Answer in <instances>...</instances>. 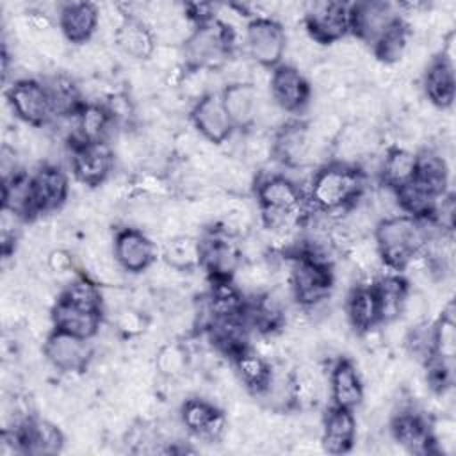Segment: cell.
<instances>
[{
  "mask_svg": "<svg viewBox=\"0 0 456 456\" xmlns=\"http://www.w3.org/2000/svg\"><path fill=\"white\" fill-rule=\"evenodd\" d=\"M363 189L365 176L356 166L333 160L314 173L308 200L315 210L335 217L338 212L346 214L363 196Z\"/></svg>",
  "mask_w": 456,
  "mask_h": 456,
  "instance_id": "6da1fadb",
  "label": "cell"
},
{
  "mask_svg": "<svg viewBox=\"0 0 456 456\" xmlns=\"http://www.w3.org/2000/svg\"><path fill=\"white\" fill-rule=\"evenodd\" d=\"M428 219H417L406 214L379 219L372 237L385 267L399 273L406 264L424 249L428 239L435 233L428 228Z\"/></svg>",
  "mask_w": 456,
  "mask_h": 456,
  "instance_id": "7a4b0ae2",
  "label": "cell"
},
{
  "mask_svg": "<svg viewBox=\"0 0 456 456\" xmlns=\"http://www.w3.org/2000/svg\"><path fill=\"white\" fill-rule=\"evenodd\" d=\"M233 30L212 20L203 25H196L189 37L182 43L183 64L187 68L219 69L223 62L232 55Z\"/></svg>",
  "mask_w": 456,
  "mask_h": 456,
  "instance_id": "3957f363",
  "label": "cell"
},
{
  "mask_svg": "<svg viewBox=\"0 0 456 456\" xmlns=\"http://www.w3.org/2000/svg\"><path fill=\"white\" fill-rule=\"evenodd\" d=\"M289 287L297 305L303 308H314L328 301L333 287V264L312 258L308 255H289Z\"/></svg>",
  "mask_w": 456,
  "mask_h": 456,
  "instance_id": "277c9868",
  "label": "cell"
},
{
  "mask_svg": "<svg viewBox=\"0 0 456 456\" xmlns=\"http://www.w3.org/2000/svg\"><path fill=\"white\" fill-rule=\"evenodd\" d=\"M303 25L306 36L317 45H335L351 34L349 4L331 0L306 4Z\"/></svg>",
  "mask_w": 456,
  "mask_h": 456,
  "instance_id": "5b68a950",
  "label": "cell"
},
{
  "mask_svg": "<svg viewBox=\"0 0 456 456\" xmlns=\"http://www.w3.org/2000/svg\"><path fill=\"white\" fill-rule=\"evenodd\" d=\"M273 141L274 159L292 169H301L314 164V160L328 148L314 137L308 123L303 121H285L274 132Z\"/></svg>",
  "mask_w": 456,
  "mask_h": 456,
  "instance_id": "8992f818",
  "label": "cell"
},
{
  "mask_svg": "<svg viewBox=\"0 0 456 456\" xmlns=\"http://www.w3.org/2000/svg\"><path fill=\"white\" fill-rule=\"evenodd\" d=\"M244 39L249 57L255 64L274 69L287 53L285 27L273 18H253L244 28Z\"/></svg>",
  "mask_w": 456,
  "mask_h": 456,
  "instance_id": "52a82bcc",
  "label": "cell"
},
{
  "mask_svg": "<svg viewBox=\"0 0 456 456\" xmlns=\"http://www.w3.org/2000/svg\"><path fill=\"white\" fill-rule=\"evenodd\" d=\"M12 114L28 126H46L53 121L52 103L45 84L37 78H18L5 93Z\"/></svg>",
  "mask_w": 456,
  "mask_h": 456,
  "instance_id": "ba28073f",
  "label": "cell"
},
{
  "mask_svg": "<svg viewBox=\"0 0 456 456\" xmlns=\"http://www.w3.org/2000/svg\"><path fill=\"white\" fill-rule=\"evenodd\" d=\"M71 171L75 178L87 187L103 185L116 164V153L107 141L71 144Z\"/></svg>",
  "mask_w": 456,
  "mask_h": 456,
  "instance_id": "9c48e42d",
  "label": "cell"
},
{
  "mask_svg": "<svg viewBox=\"0 0 456 456\" xmlns=\"http://www.w3.org/2000/svg\"><path fill=\"white\" fill-rule=\"evenodd\" d=\"M112 251L121 271L139 274L157 262V244L139 228L125 226L112 239Z\"/></svg>",
  "mask_w": 456,
  "mask_h": 456,
  "instance_id": "30bf717a",
  "label": "cell"
},
{
  "mask_svg": "<svg viewBox=\"0 0 456 456\" xmlns=\"http://www.w3.org/2000/svg\"><path fill=\"white\" fill-rule=\"evenodd\" d=\"M43 354L53 369L75 374L87 369L93 358V347L89 340L53 328L45 338Z\"/></svg>",
  "mask_w": 456,
  "mask_h": 456,
  "instance_id": "8fae6325",
  "label": "cell"
},
{
  "mask_svg": "<svg viewBox=\"0 0 456 456\" xmlns=\"http://www.w3.org/2000/svg\"><path fill=\"white\" fill-rule=\"evenodd\" d=\"M399 7L383 0H367L349 4L351 36L363 45H374L376 39L399 18Z\"/></svg>",
  "mask_w": 456,
  "mask_h": 456,
  "instance_id": "7c38bea8",
  "label": "cell"
},
{
  "mask_svg": "<svg viewBox=\"0 0 456 456\" xmlns=\"http://www.w3.org/2000/svg\"><path fill=\"white\" fill-rule=\"evenodd\" d=\"M191 123L196 130V134L212 144H223L226 142L235 126L224 109L221 93H212L198 100L191 107Z\"/></svg>",
  "mask_w": 456,
  "mask_h": 456,
  "instance_id": "4fadbf2b",
  "label": "cell"
},
{
  "mask_svg": "<svg viewBox=\"0 0 456 456\" xmlns=\"http://www.w3.org/2000/svg\"><path fill=\"white\" fill-rule=\"evenodd\" d=\"M269 94L283 112L297 114L308 105L312 87L301 69L281 62L271 71Z\"/></svg>",
  "mask_w": 456,
  "mask_h": 456,
  "instance_id": "5bb4252c",
  "label": "cell"
},
{
  "mask_svg": "<svg viewBox=\"0 0 456 456\" xmlns=\"http://www.w3.org/2000/svg\"><path fill=\"white\" fill-rule=\"evenodd\" d=\"M180 420L187 433L207 442H219L226 429L224 413L214 403L201 397H189L183 401Z\"/></svg>",
  "mask_w": 456,
  "mask_h": 456,
  "instance_id": "9a60e30c",
  "label": "cell"
},
{
  "mask_svg": "<svg viewBox=\"0 0 456 456\" xmlns=\"http://www.w3.org/2000/svg\"><path fill=\"white\" fill-rule=\"evenodd\" d=\"M30 189L36 216L50 214L66 203L69 182L59 166L45 164L30 176Z\"/></svg>",
  "mask_w": 456,
  "mask_h": 456,
  "instance_id": "2e32d148",
  "label": "cell"
},
{
  "mask_svg": "<svg viewBox=\"0 0 456 456\" xmlns=\"http://www.w3.org/2000/svg\"><path fill=\"white\" fill-rule=\"evenodd\" d=\"M100 27V9L91 2H66L59 7L62 37L77 46L91 41Z\"/></svg>",
  "mask_w": 456,
  "mask_h": 456,
  "instance_id": "e0dca14e",
  "label": "cell"
},
{
  "mask_svg": "<svg viewBox=\"0 0 456 456\" xmlns=\"http://www.w3.org/2000/svg\"><path fill=\"white\" fill-rule=\"evenodd\" d=\"M14 429L23 454H57L64 447V435L61 428L48 419L28 417Z\"/></svg>",
  "mask_w": 456,
  "mask_h": 456,
  "instance_id": "ac0fdd59",
  "label": "cell"
},
{
  "mask_svg": "<svg viewBox=\"0 0 456 456\" xmlns=\"http://www.w3.org/2000/svg\"><path fill=\"white\" fill-rule=\"evenodd\" d=\"M390 435L408 452L424 454L433 451L429 422L411 406L399 408L390 419Z\"/></svg>",
  "mask_w": 456,
  "mask_h": 456,
  "instance_id": "d6986e66",
  "label": "cell"
},
{
  "mask_svg": "<svg viewBox=\"0 0 456 456\" xmlns=\"http://www.w3.org/2000/svg\"><path fill=\"white\" fill-rule=\"evenodd\" d=\"M201 244H203L201 265L208 271L210 278H232L239 269V265L244 262L239 244L232 242V237H226L219 232L201 240Z\"/></svg>",
  "mask_w": 456,
  "mask_h": 456,
  "instance_id": "ffe728a7",
  "label": "cell"
},
{
  "mask_svg": "<svg viewBox=\"0 0 456 456\" xmlns=\"http://www.w3.org/2000/svg\"><path fill=\"white\" fill-rule=\"evenodd\" d=\"M330 390L333 406L354 410L363 403L365 385L358 367L351 360L340 358L335 362L330 374Z\"/></svg>",
  "mask_w": 456,
  "mask_h": 456,
  "instance_id": "44dd1931",
  "label": "cell"
},
{
  "mask_svg": "<svg viewBox=\"0 0 456 456\" xmlns=\"http://www.w3.org/2000/svg\"><path fill=\"white\" fill-rule=\"evenodd\" d=\"M356 442V419L353 410L331 406L322 422L321 445L324 452L344 454L353 449Z\"/></svg>",
  "mask_w": 456,
  "mask_h": 456,
  "instance_id": "7402d4cb",
  "label": "cell"
},
{
  "mask_svg": "<svg viewBox=\"0 0 456 456\" xmlns=\"http://www.w3.org/2000/svg\"><path fill=\"white\" fill-rule=\"evenodd\" d=\"M422 89L429 105L442 110L449 109L454 102L456 89L454 64L440 55L431 59L422 77Z\"/></svg>",
  "mask_w": 456,
  "mask_h": 456,
  "instance_id": "603a6c76",
  "label": "cell"
},
{
  "mask_svg": "<svg viewBox=\"0 0 456 456\" xmlns=\"http://www.w3.org/2000/svg\"><path fill=\"white\" fill-rule=\"evenodd\" d=\"M112 121L114 119L105 103L84 102L82 107L71 116V144L107 141Z\"/></svg>",
  "mask_w": 456,
  "mask_h": 456,
  "instance_id": "cb8c5ba5",
  "label": "cell"
},
{
  "mask_svg": "<svg viewBox=\"0 0 456 456\" xmlns=\"http://www.w3.org/2000/svg\"><path fill=\"white\" fill-rule=\"evenodd\" d=\"M224 109L239 130H251L256 125L260 93L251 84H233L221 91Z\"/></svg>",
  "mask_w": 456,
  "mask_h": 456,
  "instance_id": "d4e9b609",
  "label": "cell"
},
{
  "mask_svg": "<svg viewBox=\"0 0 456 456\" xmlns=\"http://www.w3.org/2000/svg\"><path fill=\"white\" fill-rule=\"evenodd\" d=\"M116 46L135 61H150L157 39L153 28L139 16H128L114 34Z\"/></svg>",
  "mask_w": 456,
  "mask_h": 456,
  "instance_id": "484cf974",
  "label": "cell"
},
{
  "mask_svg": "<svg viewBox=\"0 0 456 456\" xmlns=\"http://www.w3.org/2000/svg\"><path fill=\"white\" fill-rule=\"evenodd\" d=\"M52 324L55 330L91 340L102 328V312L75 308L61 299L52 306Z\"/></svg>",
  "mask_w": 456,
  "mask_h": 456,
  "instance_id": "4316f807",
  "label": "cell"
},
{
  "mask_svg": "<svg viewBox=\"0 0 456 456\" xmlns=\"http://www.w3.org/2000/svg\"><path fill=\"white\" fill-rule=\"evenodd\" d=\"M347 322L358 331H369L381 324L379 305L372 285H354L346 301Z\"/></svg>",
  "mask_w": 456,
  "mask_h": 456,
  "instance_id": "83f0119b",
  "label": "cell"
},
{
  "mask_svg": "<svg viewBox=\"0 0 456 456\" xmlns=\"http://www.w3.org/2000/svg\"><path fill=\"white\" fill-rule=\"evenodd\" d=\"M235 374L239 381L249 390L251 394L258 395L262 390L267 387L271 376H273V367L265 356H262L258 351H255L251 346L232 356Z\"/></svg>",
  "mask_w": 456,
  "mask_h": 456,
  "instance_id": "f1b7e54d",
  "label": "cell"
},
{
  "mask_svg": "<svg viewBox=\"0 0 456 456\" xmlns=\"http://www.w3.org/2000/svg\"><path fill=\"white\" fill-rule=\"evenodd\" d=\"M417 153L404 146H392L379 166V182L385 187L399 189L415 178Z\"/></svg>",
  "mask_w": 456,
  "mask_h": 456,
  "instance_id": "f546056e",
  "label": "cell"
},
{
  "mask_svg": "<svg viewBox=\"0 0 456 456\" xmlns=\"http://www.w3.org/2000/svg\"><path fill=\"white\" fill-rule=\"evenodd\" d=\"M43 84L48 91L53 119L69 118L82 107V91L73 77L66 73H55L50 75Z\"/></svg>",
  "mask_w": 456,
  "mask_h": 456,
  "instance_id": "4dcf8cb0",
  "label": "cell"
},
{
  "mask_svg": "<svg viewBox=\"0 0 456 456\" xmlns=\"http://www.w3.org/2000/svg\"><path fill=\"white\" fill-rule=\"evenodd\" d=\"M162 260L180 273L194 271L196 267L201 265L203 260L201 239L189 233H182L166 240Z\"/></svg>",
  "mask_w": 456,
  "mask_h": 456,
  "instance_id": "1f68e13d",
  "label": "cell"
},
{
  "mask_svg": "<svg viewBox=\"0 0 456 456\" xmlns=\"http://www.w3.org/2000/svg\"><path fill=\"white\" fill-rule=\"evenodd\" d=\"M372 289H374L376 297H378L381 324L388 322V321H394V319H399V312H401L404 294L410 289L408 281L403 276H399V273L379 274L374 280Z\"/></svg>",
  "mask_w": 456,
  "mask_h": 456,
  "instance_id": "d6a6232c",
  "label": "cell"
},
{
  "mask_svg": "<svg viewBox=\"0 0 456 456\" xmlns=\"http://www.w3.org/2000/svg\"><path fill=\"white\" fill-rule=\"evenodd\" d=\"M415 180L435 196L445 194L449 185V166L442 153L433 150H422L417 153Z\"/></svg>",
  "mask_w": 456,
  "mask_h": 456,
  "instance_id": "836d02e7",
  "label": "cell"
},
{
  "mask_svg": "<svg viewBox=\"0 0 456 456\" xmlns=\"http://www.w3.org/2000/svg\"><path fill=\"white\" fill-rule=\"evenodd\" d=\"M274 274L276 267L264 256L256 260H244L232 280L242 294L248 292L249 296H258L271 289Z\"/></svg>",
  "mask_w": 456,
  "mask_h": 456,
  "instance_id": "e575fe53",
  "label": "cell"
},
{
  "mask_svg": "<svg viewBox=\"0 0 456 456\" xmlns=\"http://www.w3.org/2000/svg\"><path fill=\"white\" fill-rule=\"evenodd\" d=\"M57 299L75 308L103 314V290L100 283L87 274H77L73 280H69Z\"/></svg>",
  "mask_w": 456,
  "mask_h": 456,
  "instance_id": "d590c367",
  "label": "cell"
},
{
  "mask_svg": "<svg viewBox=\"0 0 456 456\" xmlns=\"http://www.w3.org/2000/svg\"><path fill=\"white\" fill-rule=\"evenodd\" d=\"M408 37H410V25L403 18H399L370 46L378 62L388 64V66L397 64L408 52Z\"/></svg>",
  "mask_w": 456,
  "mask_h": 456,
  "instance_id": "8d00e7d4",
  "label": "cell"
},
{
  "mask_svg": "<svg viewBox=\"0 0 456 456\" xmlns=\"http://www.w3.org/2000/svg\"><path fill=\"white\" fill-rule=\"evenodd\" d=\"M394 191H395L399 210L403 214L417 217V219H429L438 196L431 194L415 178L411 182H408L406 185L394 189Z\"/></svg>",
  "mask_w": 456,
  "mask_h": 456,
  "instance_id": "74e56055",
  "label": "cell"
},
{
  "mask_svg": "<svg viewBox=\"0 0 456 456\" xmlns=\"http://www.w3.org/2000/svg\"><path fill=\"white\" fill-rule=\"evenodd\" d=\"M153 365H155L157 376L169 379V381H176V379L183 378V374L189 367V351L178 340L166 342L157 349Z\"/></svg>",
  "mask_w": 456,
  "mask_h": 456,
  "instance_id": "f35d334b",
  "label": "cell"
},
{
  "mask_svg": "<svg viewBox=\"0 0 456 456\" xmlns=\"http://www.w3.org/2000/svg\"><path fill=\"white\" fill-rule=\"evenodd\" d=\"M433 356L442 360H454L456 356V321L452 299L442 308V315L433 324Z\"/></svg>",
  "mask_w": 456,
  "mask_h": 456,
  "instance_id": "ab89813d",
  "label": "cell"
},
{
  "mask_svg": "<svg viewBox=\"0 0 456 456\" xmlns=\"http://www.w3.org/2000/svg\"><path fill=\"white\" fill-rule=\"evenodd\" d=\"M321 379L310 365H301L292 370V395L294 406L308 410L314 408L321 395Z\"/></svg>",
  "mask_w": 456,
  "mask_h": 456,
  "instance_id": "60d3db41",
  "label": "cell"
},
{
  "mask_svg": "<svg viewBox=\"0 0 456 456\" xmlns=\"http://www.w3.org/2000/svg\"><path fill=\"white\" fill-rule=\"evenodd\" d=\"M344 109L353 116L354 123H372L383 116L385 102L374 89H358L351 93Z\"/></svg>",
  "mask_w": 456,
  "mask_h": 456,
  "instance_id": "b9f144b4",
  "label": "cell"
},
{
  "mask_svg": "<svg viewBox=\"0 0 456 456\" xmlns=\"http://www.w3.org/2000/svg\"><path fill=\"white\" fill-rule=\"evenodd\" d=\"M240 157L249 167H258L274 159V141L273 135L265 132L248 130L240 142Z\"/></svg>",
  "mask_w": 456,
  "mask_h": 456,
  "instance_id": "7bdbcfd3",
  "label": "cell"
},
{
  "mask_svg": "<svg viewBox=\"0 0 456 456\" xmlns=\"http://www.w3.org/2000/svg\"><path fill=\"white\" fill-rule=\"evenodd\" d=\"M429 312V299L428 296L419 289H408L401 305L399 319L408 326L413 328L417 324H422L428 321Z\"/></svg>",
  "mask_w": 456,
  "mask_h": 456,
  "instance_id": "ee69618b",
  "label": "cell"
},
{
  "mask_svg": "<svg viewBox=\"0 0 456 456\" xmlns=\"http://www.w3.org/2000/svg\"><path fill=\"white\" fill-rule=\"evenodd\" d=\"M306 80L312 89H317L322 94H326L342 82L340 66L335 61H317L308 68Z\"/></svg>",
  "mask_w": 456,
  "mask_h": 456,
  "instance_id": "f6af8a7d",
  "label": "cell"
},
{
  "mask_svg": "<svg viewBox=\"0 0 456 456\" xmlns=\"http://www.w3.org/2000/svg\"><path fill=\"white\" fill-rule=\"evenodd\" d=\"M112 324L125 337H137L146 330V314L132 305H125L112 315Z\"/></svg>",
  "mask_w": 456,
  "mask_h": 456,
  "instance_id": "bcb514c9",
  "label": "cell"
},
{
  "mask_svg": "<svg viewBox=\"0 0 456 456\" xmlns=\"http://www.w3.org/2000/svg\"><path fill=\"white\" fill-rule=\"evenodd\" d=\"M46 267L48 271L57 278H68L73 280L78 273L75 271V258L69 249L66 248H55L46 255ZM66 281V283H68Z\"/></svg>",
  "mask_w": 456,
  "mask_h": 456,
  "instance_id": "7dc6e473",
  "label": "cell"
}]
</instances>
